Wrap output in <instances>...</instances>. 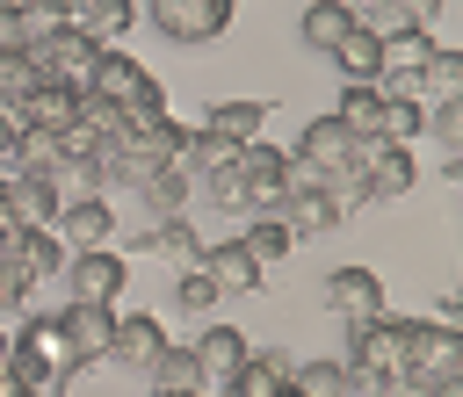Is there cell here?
Returning a JSON list of instances; mask_svg holds the SVG:
<instances>
[{
  "mask_svg": "<svg viewBox=\"0 0 463 397\" xmlns=\"http://www.w3.org/2000/svg\"><path fill=\"white\" fill-rule=\"evenodd\" d=\"M87 87L116 108V137H137V130H159V123H166V87H159L130 51H116V43H101V51H94Z\"/></svg>",
  "mask_w": 463,
  "mask_h": 397,
  "instance_id": "obj_1",
  "label": "cell"
},
{
  "mask_svg": "<svg viewBox=\"0 0 463 397\" xmlns=\"http://www.w3.org/2000/svg\"><path fill=\"white\" fill-rule=\"evenodd\" d=\"M7 375H22L36 397H65L80 375H87V361L65 346V332H58V310L43 318V310H29L14 332H7Z\"/></svg>",
  "mask_w": 463,
  "mask_h": 397,
  "instance_id": "obj_2",
  "label": "cell"
},
{
  "mask_svg": "<svg viewBox=\"0 0 463 397\" xmlns=\"http://www.w3.org/2000/svg\"><path fill=\"white\" fill-rule=\"evenodd\" d=\"M398 375L412 383V397H434V390L463 383V325H441V318H405V354H398Z\"/></svg>",
  "mask_w": 463,
  "mask_h": 397,
  "instance_id": "obj_3",
  "label": "cell"
},
{
  "mask_svg": "<svg viewBox=\"0 0 463 397\" xmlns=\"http://www.w3.org/2000/svg\"><path fill=\"white\" fill-rule=\"evenodd\" d=\"M137 14L152 22V36H159V43H181V51H195V43H217V36L232 29L239 0H145Z\"/></svg>",
  "mask_w": 463,
  "mask_h": 397,
  "instance_id": "obj_4",
  "label": "cell"
},
{
  "mask_svg": "<svg viewBox=\"0 0 463 397\" xmlns=\"http://www.w3.org/2000/svg\"><path fill=\"white\" fill-rule=\"evenodd\" d=\"M29 65H36V79H58V87H87V72H94V36L80 29V22H43L29 43Z\"/></svg>",
  "mask_w": 463,
  "mask_h": 397,
  "instance_id": "obj_5",
  "label": "cell"
},
{
  "mask_svg": "<svg viewBox=\"0 0 463 397\" xmlns=\"http://www.w3.org/2000/svg\"><path fill=\"white\" fill-rule=\"evenodd\" d=\"M232 180H239V209H275V202L289 195V180H297V159H289L282 144L253 137V144H239Z\"/></svg>",
  "mask_w": 463,
  "mask_h": 397,
  "instance_id": "obj_6",
  "label": "cell"
},
{
  "mask_svg": "<svg viewBox=\"0 0 463 397\" xmlns=\"http://www.w3.org/2000/svg\"><path fill=\"white\" fill-rule=\"evenodd\" d=\"M58 282H65V303H116L130 289V260L116 245H80V253H65Z\"/></svg>",
  "mask_w": 463,
  "mask_h": 397,
  "instance_id": "obj_7",
  "label": "cell"
},
{
  "mask_svg": "<svg viewBox=\"0 0 463 397\" xmlns=\"http://www.w3.org/2000/svg\"><path fill=\"white\" fill-rule=\"evenodd\" d=\"M398 354H405V318L376 310V318L347 325V346H340V361H347L354 375H398Z\"/></svg>",
  "mask_w": 463,
  "mask_h": 397,
  "instance_id": "obj_8",
  "label": "cell"
},
{
  "mask_svg": "<svg viewBox=\"0 0 463 397\" xmlns=\"http://www.w3.org/2000/svg\"><path fill=\"white\" fill-rule=\"evenodd\" d=\"M354 173H362V202H398V195L420 180L412 152H405V144H391V137L354 144Z\"/></svg>",
  "mask_w": 463,
  "mask_h": 397,
  "instance_id": "obj_9",
  "label": "cell"
},
{
  "mask_svg": "<svg viewBox=\"0 0 463 397\" xmlns=\"http://www.w3.org/2000/svg\"><path fill=\"white\" fill-rule=\"evenodd\" d=\"M318 303H326L340 325H362V318L391 310V303H383V274H376V267H333V274L318 282Z\"/></svg>",
  "mask_w": 463,
  "mask_h": 397,
  "instance_id": "obj_10",
  "label": "cell"
},
{
  "mask_svg": "<svg viewBox=\"0 0 463 397\" xmlns=\"http://www.w3.org/2000/svg\"><path fill=\"white\" fill-rule=\"evenodd\" d=\"M275 217L289 224V238H318V231H340V202H333V195H326V180H318V173H304V166H297L289 195L275 202Z\"/></svg>",
  "mask_w": 463,
  "mask_h": 397,
  "instance_id": "obj_11",
  "label": "cell"
},
{
  "mask_svg": "<svg viewBox=\"0 0 463 397\" xmlns=\"http://www.w3.org/2000/svg\"><path fill=\"white\" fill-rule=\"evenodd\" d=\"M195 267L217 282V296H253V289H260V274H268L239 238H203V245H195Z\"/></svg>",
  "mask_w": 463,
  "mask_h": 397,
  "instance_id": "obj_12",
  "label": "cell"
},
{
  "mask_svg": "<svg viewBox=\"0 0 463 397\" xmlns=\"http://www.w3.org/2000/svg\"><path fill=\"white\" fill-rule=\"evenodd\" d=\"M289 159H297L304 173H318V180H326V173L354 166V137H347V130H340L333 115H311V123L297 130V152H289Z\"/></svg>",
  "mask_w": 463,
  "mask_h": 397,
  "instance_id": "obj_13",
  "label": "cell"
},
{
  "mask_svg": "<svg viewBox=\"0 0 463 397\" xmlns=\"http://www.w3.org/2000/svg\"><path fill=\"white\" fill-rule=\"evenodd\" d=\"M65 253H72V245H65L51 224H22V231H14V260H7V267H14L29 289H51V282H58V267H65Z\"/></svg>",
  "mask_w": 463,
  "mask_h": 397,
  "instance_id": "obj_14",
  "label": "cell"
},
{
  "mask_svg": "<svg viewBox=\"0 0 463 397\" xmlns=\"http://www.w3.org/2000/svg\"><path fill=\"white\" fill-rule=\"evenodd\" d=\"M58 332H65V346L94 368V361H109V332H116V303H65L58 310Z\"/></svg>",
  "mask_w": 463,
  "mask_h": 397,
  "instance_id": "obj_15",
  "label": "cell"
},
{
  "mask_svg": "<svg viewBox=\"0 0 463 397\" xmlns=\"http://www.w3.org/2000/svg\"><path fill=\"white\" fill-rule=\"evenodd\" d=\"M166 346V325L152 318V310H116V332H109V361L116 368H152V354Z\"/></svg>",
  "mask_w": 463,
  "mask_h": 397,
  "instance_id": "obj_16",
  "label": "cell"
},
{
  "mask_svg": "<svg viewBox=\"0 0 463 397\" xmlns=\"http://www.w3.org/2000/svg\"><path fill=\"white\" fill-rule=\"evenodd\" d=\"M0 195H7V209H14V224H51L58 217V173H36V166H22V173H7L0 180Z\"/></svg>",
  "mask_w": 463,
  "mask_h": 397,
  "instance_id": "obj_17",
  "label": "cell"
},
{
  "mask_svg": "<svg viewBox=\"0 0 463 397\" xmlns=\"http://www.w3.org/2000/svg\"><path fill=\"white\" fill-rule=\"evenodd\" d=\"M326 58L340 65V87H376V72H383V36L354 22V29H347V36L326 51Z\"/></svg>",
  "mask_w": 463,
  "mask_h": 397,
  "instance_id": "obj_18",
  "label": "cell"
},
{
  "mask_svg": "<svg viewBox=\"0 0 463 397\" xmlns=\"http://www.w3.org/2000/svg\"><path fill=\"white\" fill-rule=\"evenodd\" d=\"M152 217H174V209H188V195H195V173L181 166V159H159V166H145V180L130 188Z\"/></svg>",
  "mask_w": 463,
  "mask_h": 397,
  "instance_id": "obj_19",
  "label": "cell"
},
{
  "mask_svg": "<svg viewBox=\"0 0 463 397\" xmlns=\"http://www.w3.org/2000/svg\"><path fill=\"white\" fill-rule=\"evenodd\" d=\"M58 238L65 245H109V231H116V209H109V195H80V202H58Z\"/></svg>",
  "mask_w": 463,
  "mask_h": 397,
  "instance_id": "obj_20",
  "label": "cell"
},
{
  "mask_svg": "<svg viewBox=\"0 0 463 397\" xmlns=\"http://www.w3.org/2000/svg\"><path fill=\"white\" fill-rule=\"evenodd\" d=\"M217 390H224V397H282V390H289V361H282V354L246 346V361H239Z\"/></svg>",
  "mask_w": 463,
  "mask_h": 397,
  "instance_id": "obj_21",
  "label": "cell"
},
{
  "mask_svg": "<svg viewBox=\"0 0 463 397\" xmlns=\"http://www.w3.org/2000/svg\"><path fill=\"white\" fill-rule=\"evenodd\" d=\"M188 354H195V368H203V390H217V383L246 361V332H239V325H203V339H195Z\"/></svg>",
  "mask_w": 463,
  "mask_h": 397,
  "instance_id": "obj_22",
  "label": "cell"
},
{
  "mask_svg": "<svg viewBox=\"0 0 463 397\" xmlns=\"http://www.w3.org/2000/svg\"><path fill=\"white\" fill-rule=\"evenodd\" d=\"M72 101H80V87H58V79H36L22 101H14V123H36V130H65L72 123Z\"/></svg>",
  "mask_w": 463,
  "mask_h": 397,
  "instance_id": "obj_23",
  "label": "cell"
},
{
  "mask_svg": "<svg viewBox=\"0 0 463 397\" xmlns=\"http://www.w3.org/2000/svg\"><path fill=\"white\" fill-rule=\"evenodd\" d=\"M347 29H354V7H347V0H304V14H297V43L318 51V58H326Z\"/></svg>",
  "mask_w": 463,
  "mask_h": 397,
  "instance_id": "obj_24",
  "label": "cell"
},
{
  "mask_svg": "<svg viewBox=\"0 0 463 397\" xmlns=\"http://www.w3.org/2000/svg\"><path fill=\"white\" fill-rule=\"evenodd\" d=\"M333 123H340L354 144L383 137V87H340V101H333Z\"/></svg>",
  "mask_w": 463,
  "mask_h": 397,
  "instance_id": "obj_25",
  "label": "cell"
},
{
  "mask_svg": "<svg viewBox=\"0 0 463 397\" xmlns=\"http://www.w3.org/2000/svg\"><path fill=\"white\" fill-rule=\"evenodd\" d=\"M289 390H297V397H354V368H347L340 354L289 361Z\"/></svg>",
  "mask_w": 463,
  "mask_h": 397,
  "instance_id": "obj_26",
  "label": "cell"
},
{
  "mask_svg": "<svg viewBox=\"0 0 463 397\" xmlns=\"http://www.w3.org/2000/svg\"><path fill=\"white\" fill-rule=\"evenodd\" d=\"M260 123H268V101H210L203 108V130L224 137V144H253Z\"/></svg>",
  "mask_w": 463,
  "mask_h": 397,
  "instance_id": "obj_27",
  "label": "cell"
},
{
  "mask_svg": "<svg viewBox=\"0 0 463 397\" xmlns=\"http://www.w3.org/2000/svg\"><path fill=\"white\" fill-rule=\"evenodd\" d=\"M145 383H152V390H188V397H195V390H203V368H195V354H188V346H174V339H166V346L152 354Z\"/></svg>",
  "mask_w": 463,
  "mask_h": 397,
  "instance_id": "obj_28",
  "label": "cell"
},
{
  "mask_svg": "<svg viewBox=\"0 0 463 397\" xmlns=\"http://www.w3.org/2000/svg\"><path fill=\"white\" fill-rule=\"evenodd\" d=\"M239 245H246V253H253L260 267H275V260H289V245H297V238H289V224H282L275 209H260V217H253V224L239 231Z\"/></svg>",
  "mask_w": 463,
  "mask_h": 397,
  "instance_id": "obj_29",
  "label": "cell"
},
{
  "mask_svg": "<svg viewBox=\"0 0 463 397\" xmlns=\"http://www.w3.org/2000/svg\"><path fill=\"white\" fill-rule=\"evenodd\" d=\"M130 22H137V0H80V29L94 43H116Z\"/></svg>",
  "mask_w": 463,
  "mask_h": 397,
  "instance_id": "obj_30",
  "label": "cell"
},
{
  "mask_svg": "<svg viewBox=\"0 0 463 397\" xmlns=\"http://www.w3.org/2000/svg\"><path fill=\"white\" fill-rule=\"evenodd\" d=\"M195 245H203V238H195V224H188L181 209L145 224V253H174V260H195Z\"/></svg>",
  "mask_w": 463,
  "mask_h": 397,
  "instance_id": "obj_31",
  "label": "cell"
},
{
  "mask_svg": "<svg viewBox=\"0 0 463 397\" xmlns=\"http://www.w3.org/2000/svg\"><path fill=\"white\" fill-rule=\"evenodd\" d=\"M412 87H427V101L463 94V51H441V43H434V58L420 65V79H412Z\"/></svg>",
  "mask_w": 463,
  "mask_h": 397,
  "instance_id": "obj_32",
  "label": "cell"
},
{
  "mask_svg": "<svg viewBox=\"0 0 463 397\" xmlns=\"http://www.w3.org/2000/svg\"><path fill=\"white\" fill-rule=\"evenodd\" d=\"M420 137H434L449 159L463 152V94H449V101H427V123H420Z\"/></svg>",
  "mask_w": 463,
  "mask_h": 397,
  "instance_id": "obj_33",
  "label": "cell"
},
{
  "mask_svg": "<svg viewBox=\"0 0 463 397\" xmlns=\"http://www.w3.org/2000/svg\"><path fill=\"white\" fill-rule=\"evenodd\" d=\"M420 123H427V101H420V94H383V137H391V144L420 137Z\"/></svg>",
  "mask_w": 463,
  "mask_h": 397,
  "instance_id": "obj_34",
  "label": "cell"
},
{
  "mask_svg": "<svg viewBox=\"0 0 463 397\" xmlns=\"http://www.w3.org/2000/svg\"><path fill=\"white\" fill-rule=\"evenodd\" d=\"M29 87H36V65H29V51H0V108H14Z\"/></svg>",
  "mask_w": 463,
  "mask_h": 397,
  "instance_id": "obj_35",
  "label": "cell"
},
{
  "mask_svg": "<svg viewBox=\"0 0 463 397\" xmlns=\"http://www.w3.org/2000/svg\"><path fill=\"white\" fill-rule=\"evenodd\" d=\"M174 303H181V310H210V303H217V282L188 260V267H181V282H174Z\"/></svg>",
  "mask_w": 463,
  "mask_h": 397,
  "instance_id": "obj_36",
  "label": "cell"
},
{
  "mask_svg": "<svg viewBox=\"0 0 463 397\" xmlns=\"http://www.w3.org/2000/svg\"><path fill=\"white\" fill-rule=\"evenodd\" d=\"M43 29V14H22V7H0V51H22L29 36Z\"/></svg>",
  "mask_w": 463,
  "mask_h": 397,
  "instance_id": "obj_37",
  "label": "cell"
},
{
  "mask_svg": "<svg viewBox=\"0 0 463 397\" xmlns=\"http://www.w3.org/2000/svg\"><path fill=\"white\" fill-rule=\"evenodd\" d=\"M441 7H449V0H398V22H405V29H427Z\"/></svg>",
  "mask_w": 463,
  "mask_h": 397,
  "instance_id": "obj_38",
  "label": "cell"
},
{
  "mask_svg": "<svg viewBox=\"0 0 463 397\" xmlns=\"http://www.w3.org/2000/svg\"><path fill=\"white\" fill-rule=\"evenodd\" d=\"M434 318H441V325H463V296L441 289V296H434Z\"/></svg>",
  "mask_w": 463,
  "mask_h": 397,
  "instance_id": "obj_39",
  "label": "cell"
},
{
  "mask_svg": "<svg viewBox=\"0 0 463 397\" xmlns=\"http://www.w3.org/2000/svg\"><path fill=\"white\" fill-rule=\"evenodd\" d=\"M36 14H43V22H80V0H43Z\"/></svg>",
  "mask_w": 463,
  "mask_h": 397,
  "instance_id": "obj_40",
  "label": "cell"
},
{
  "mask_svg": "<svg viewBox=\"0 0 463 397\" xmlns=\"http://www.w3.org/2000/svg\"><path fill=\"white\" fill-rule=\"evenodd\" d=\"M0 397H36V390H29L22 375H7V368H0Z\"/></svg>",
  "mask_w": 463,
  "mask_h": 397,
  "instance_id": "obj_41",
  "label": "cell"
},
{
  "mask_svg": "<svg viewBox=\"0 0 463 397\" xmlns=\"http://www.w3.org/2000/svg\"><path fill=\"white\" fill-rule=\"evenodd\" d=\"M14 231H22V224H0V267L14 260Z\"/></svg>",
  "mask_w": 463,
  "mask_h": 397,
  "instance_id": "obj_42",
  "label": "cell"
},
{
  "mask_svg": "<svg viewBox=\"0 0 463 397\" xmlns=\"http://www.w3.org/2000/svg\"><path fill=\"white\" fill-rule=\"evenodd\" d=\"M0 368H7V325H0Z\"/></svg>",
  "mask_w": 463,
  "mask_h": 397,
  "instance_id": "obj_43",
  "label": "cell"
},
{
  "mask_svg": "<svg viewBox=\"0 0 463 397\" xmlns=\"http://www.w3.org/2000/svg\"><path fill=\"white\" fill-rule=\"evenodd\" d=\"M14 7H22V14H36V7H43V0H14Z\"/></svg>",
  "mask_w": 463,
  "mask_h": 397,
  "instance_id": "obj_44",
  "label": "cell"
},
{
  "mask_svg": "<svg viewBox=\"0 0 463 397\" xmlns=\"http://www.w3.org/2000/svg\"><path fill=\"white\" fill-rule=\"evenodd\" d=\"M152 397H188V390H152ZM195 397H203V390H195Z\"/></svg>",
  "mask_w": 463,
  "mask_h": 397,
  "instance_id": "obj_45",
  "label": "cell"
},
{
  "mask_svg": "<svg viewBox=\"0 0 463 397\" xmlns=\"http://www.w3.org/2000/svg\"><path fill=\"white\" fill-rule=\"evenodd\" d=\"M282 397H297V390H282Z\"/></svg>",
  "mask_w": 463,
  "mask_h": 397,
  "instance_id": "obj_46",
  "label": "cell"
},
{
  "mask_svg": "<svg viewBox=\"0 0 463 397\" xmlns=\"http://www.w3.org/2000/svg\"><path fill=\"white\" fill-rule=\"evenodd\" d=\"M203 397H210V390H203Z\"/></svg>",
  "mask_w": 463,
  "mask_h": 397,
  "instance_id": "obj_47",
  "label": "cell"
}]
</instances>
